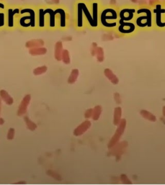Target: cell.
I'll use <instances>...</instances> for the list:
<instances>
[{
  "label": "cell",
  "instance_id": "cell-1",
  "mask_svg": "<svg viewBox=\"0 0 165 185\" xmlns=\"http://www.w3.org/2000/svg\"><path fill=\"white\" fill-rule=\"evenodd\" d=\"M137 8V5L128 3L118 6L119 25L115 32L119 35L132 37L139 32L135 23Z\"/></svg>",
  "mask_w": 165,
  "mask_h": 185
},
{
  "label": "cell",
  "instance_id": "cell-2",
  "mask_svg": "<svg viewBox=\"0 0 165 185\" xmlns=\"http://www.w3.org/2000/svg\"><path fill=\"white\" fill-rule=\"evenodd\" d=\"M38 10V30H56L59 28L56 5H40Z\"/></svg>",
  "mask_w": 165,
  "mask_h": 185
},
{
  "label": "cell",
  "instance_id": "cell-3",
  "mask_svg": "<svg viewBox=\"0 0 165 185\" xmlns=\"http://www.w3.org/2000/svg\"><path fill=\"white\" fill-rule=\"evenodd\" d=\"M119 19L118 6L103 5L99 17L100 28L108 32H115L119 25Z\"/></svg>",
  "mask_w": 165,
  "mask_h": 185
},
{
  "label": "cell",
  "instance_id": "cell-4",
  "mask_svg": "<svg viewBox=\"0 0 165 185\" xmlns=\"http://www.w3.org/2000/svg\"><path fill=\"white\" fill-rule=\"evenodd\" d=\"M18 28L23 31H34L38 30L37 6L31 4L21 5Z\"/></svg>",
  "mask_w": 165,
  "mask_h": 185
},
{
  "label": "cell",
  "instance_id": "cell-5",
  "mask_svg": "<svg viewBox=\"0 0 165 185\" xmlns=\"http://www.w3.org/2000/svg\"><path fill=\"white\" fill-rule=\"evenodd\" d=\"M135 25L139 31H152L155 30L152 9L147 3L137 5Z\"/></svg>",
  "mask_w": 165,
  "mask_h": 185
},
{
  "label": "cell",
  "instance_id": "cell-6",
  "mask_svg": "<svg viewBox=\"0 0 165 185\" xmlns=\"http://www.w3.org/2000/svg\"><path fill=\"white\" fill-rule=\"evenodd\" d=\"M90 6L88 0H76L73 5V23L77 30H83L86 28L85 14Z\"/></svg>",
  "mask_w": 165,
  "mask_h": 185
},
{
  "label": "cell",
  "instance_id": "cell-7",
  "mask_svg": "<svg viewBox=\"0 0 165 185\" xmlns=\"http://www.w3.org/2000/svg\"><path fill=\"white\" fill-rule=\"evenodd\" d=\"M148 5L152 9L155 30L165 31V4L164 0H151Z\"/></svg>",
  "mask_w": 165,
  "mask_h": 185
},
{
  "label": "cell",
  "instance_id": "cell-8",
  "mask_svg": "<svg viewBox=\"0 0 165 185\" xmlns=\"http://www.w3.org/2000/svg\"><path fill=\"white\" fill-rule=\"evenodd\" d=\"M20 11V5L8 4L6 11V30L12 31L18 28Z\"/></svg>",
  "mask_w": 165,
  "mask_h": 185
},
{
  "label": "cell",
  "instance_id": "cell-9",
  "mask_svg": "<svg viewBox=\"0 0 165 185\" xmlns=\"http://www.w3.org/2000/svg\"><path fill=\"white\" fill-rule=\"evenodd\" d=\"M90 6V20L86 28L93 31L100 30L99 17L103 4L100 0H89Z\"/></svg>",
  "mask_w": 165,
  "mask_h": 185
},
{
  "label": "cell",
  "instance_id": "cell-10",
  "mask_svg": "<svg viewBox=\"0 0 165 185\" xmlns=\"http://www.w3.org/2000/svg\"><path fill=\"white\" fill-rule=\"evenodd\" d=\"M58 16L59 28L58 30H65L70 26V14L69 9L63 5H56Z\"/></svg>",
  "mask_w": 165,
  "mask_h": 185
},
{
  "label": "cell",
  "instance_id": "cell-11",
  "mask_svg": "<svg viewBox=\"0 0 165 185\" xmlns=\"http://www.w3.org/2000/svg\"><path fill=\"white\" fill-rule=\"evenodd\" d=\"M7 5L4 0H0V31L6 30V11Z\"/></svg>",
  "mask_w": 165,
  "mask_h": 185
},
{
  "label": "cell",
  "instance_id": "cell-12",
  "mask_svg": "<svg viewBox=\"0 0 165 185\" xmlns=\"http://www.w3.org/2000/svg\"><path fill=\"white\" fill-rule=\"evenodd\" d=\"M30 100V95L25 96V98L23 99L22 102L21 103V105H20V106H19V110L18 111V115L19 116H21L23 115H24L25 113H26V111H27V106L29 104Z\"/></svg>",
  "mask_w": 165,
  "mask_h": 185
},
{
  "label": "cell",
  "instance_id": "cell-13",
  "mask_svg": "<svg viewBox=\"0 0 165 185\" xmlns=\"http://www.w3.org/2000/svg\"><path fill=\"white\" fill-rule=\"evenodd\" d=\"M63 51V44L61 41H57L55 45L54 48V57L58 61H60L62 59V54Z\"/></svg>",
  "mask_w": 165,
  "mask_h": 185
},
{
  "label": "cell",
  "instance_id": "cell-14",
  "mask_svg": "<svg viewBox=\"0 0 165 185\" xmlns=\"http://www.w3.org/2000/svg\"><path fill=\"white\" fill-rule=\"evenodd\" d=\"M45 43L43 40L41 39H32L26 43L25 46L27 48H34L38 47H43L44 46Z\"/></svg>",
  "mask_w": 165,
  "mask_h": 185
},
{
  "label": "cell",
  "instance_id": "cell-15",
  "mask_svg": "<svg viewBox=\"0 0 165 185\" xmlns=\"http://www.w3.org/2000/svg\"><path fill=\"white\" fill-rule=\"evenodd\" d=\"M91 125V123L89 121H85L82 123L81 125H80L75 131H74V135L79 136L83 134L84 132H86L88 129Z\"/></svg>",
  "mask_w": 165,
  "mask_h": 185
},
{
  "label": "cell",
  "instance_id": "cell-16",
  "mask_svg": "<svg viewBox=\"0 0 165 185\" xmlns=\"http://www.w3.org/2000/svg\"><path fill=\"white\" fill-rule=\"evenodd\" d=\"M47 51V48H45V47H38L31 48V49L29 50V53L33 56H42V55H45Z\"/></svg>",
  "mask_w": 165,
  "mask_h": 185
},
{
  "label": "cell",
  "instance_id": "cell-17",
  "mask_svg": "<svg viewBox=\"0 0 165 185\" xmlns=\"http://www.w3.org/2000/svg\"><path fill=\"white\" fill-rule=\"evenodd\" d=\"M0 96L8 105H11L13 103V99L12 98V97L10 96L8 93L5 91V90H1L0 91Z\"/></svg>",
  "mask_w": 165,
  "mask_h": 185
},
{
  "label": "cell",
  "instance_id": "cell-18",
  "mask_svg": "<svg viewBox=\"0 0 165 185\" xmlns=\"http://www.w3.org/2000/svg\"><path fill=\"white\" fill-rule=\"evenodd\" d=\"M105 75L107 77L109 80H110L112 81V83L117 84L118 82V79H117V77H116L115 75L112 73V71L110 70L106 69L105 70Z\"/></svg>",
  "mask_w": 165,
  "mask_h": 185
},
{
  "label": "cell",
  "instance_id": "cell-19",
  "mask_svg": "<svg viewBox=\"0 0 165 185\" xmlns=\"http://www.w3.org/2000/svg\"><path fill=\"white\" fill-rule=\"evenodd\" d=\"M78 75H79V70L77 69L72 70V72H71L70 75L69 76V80H68V82H69V84L74 83L76 81Z\"/></svg>",
  "mask_w": 165,
  "mask_h": 185
},
{
  "label": "cell",
  "instance_id": "cell-20",
  "mask_svg": "<svg viewBox=\"0 0 165 185\" xmlns=\"http://www.w3.org/2000/svg\"><path fill=\"white\" fill-rule=\"evenodd\" d=\"M63 63L66 64H69L70 63V54L69 51L67 50H63V54H62V59Z\"/></svg>",
  "mask_w": 165,
  "mask_h": 185
},
{
  "label": "cell",
  "instance_id": "cell-21",
  "mask_svg": "<svg viewBox=\"0 0 165 185\" xmlns=\"http://www.w3.org/2000/svg\"><path fill=\"white\" fill-rule=\"evenodd\" d=\"M97 59L99 62H103L104 60V51H103V48L101 47H98V50L96 51Z\"/></svg>",
  "mask_w": 165,
  "mask_h": 185
},
{
  "label": "cell",
  "instance_id": "cell-22",
  "mask_svg": "<svg viewBox=\"0 0 165 185\" xmlns=\"http://www.w3.org/2000/svg\"><path fill=\"white\" fill-rule=\"evenodd\" d=\"M101 108L100 106H96L94 110L93 111V114H92V118L94 120H98L99 117L100 115H101Z\"/></svg>",
  "mask_w": 165,
  "mask_h": 185
},
{
  "label": "cell",
  "instance_id": "cell-23",
  "mask_svg": "<svg viewBox=\"0 0 165 185\" xmlns=\"http://www.w3.org/2000/svg\"><path fill=\"white\" fill-rule=\"evenodd\" d=\"M47 70V66H43L41 67H38L34 70V74L35 75H41L43 73H45Z\"/></svg>",
  "mask_w": 165,
  "mask_h": 185
},
{
  "label": "cell",
  "instance_id": "cell-24",
  "mask_svg": "<svg viewBox=\"0 0 165 185\" xmlns=\"http://www.w3.org/2000/svg\"><path fill=\"white\" fill-rule=\"evenodd\" d=\"M25 121H26V123H27V126H28V127L29 129H30V130H35V128L37 127L36 125H35L34 123L32 122L30 120L28 119L27 117H25Z\"/></svg>",
  "mask_w": 165,
  "mask_h": 185
},
{
  "label": "cell",
  "instance_id": "cell-25",
  "mask_svg": "<svg viewBox=\"0 0 165 185\" xmlns=\"http://www.w3.org/2000/svg\"><path fill=\"white\" fill-rule=\"evenodd\" d=\"M118 110H119V108H118L115 110V114H114V123L115 125H118V123L119 122V119L121 118V111L118 113Z\"/></svg>",
  "mask_w": 165,
  "mask_h": 185
},
{
  "label": "cell",
  "instance_id": "cell-26",
  "mask_svg": "<svg viewBox=\"0 0 165 185\" xmlns=\"http://www.w3.org/2000/svg\"><path fill=\"white\" fill-rule=\"evenodd\" d=\"M98 46H97V44L96 43H93L92 44V46L91 48V53L92 56H96V51L97 50H98Z\"/></svg>",
  "mask_w": 165,
  "mask_h": 185
},
{
  "label": "cell",
  "instance_id": "cell-27",
  "mask_svg": "<svg viewBox=\"0 0 165 185\" xmlns=\"http://www.w3.org/2000/svg\"><path fill=\"white\" fill-rule=\"evenodd\" d=\"M14 130L13 129H11L8 132L7 138H8V139H12L13 138H14Z\"/></svg>",
  "mask_w": 165,
  "mask_h": 185
},
{
  "label": "cell",
  "instance_id": "cell-28",
  "mask_svg": "<svg viewBox=\"0 0 165 185\" xmlns=\"http://www.w3.org/2000/svg\"><path fill=\"white\" fill-rule=\"evenodd\" d=\"M92 114H93L92 109H89V110H87V111H86L85 116L86 118H89L90 117V116H92Z\"/></svg>",
  "mask_w": 165,
  "mask_h": 185
},
{
  "label": "cell",
  "instance_id": "cell-29",
  "mask_svg": "<svg viewBox=\"0 0 165 185\" xmlns=\"http://www.w3.org/2000/svg\"><path fill=\"white\" fill-rule=\"evenodd\" d=\"M54 2V3L55 4V5H59L58 3H59V0H52Z\"/></svg>",
  "mask_w": 165,
  "mask_h": 185
},
{
  "label": "cell",
  "instance_id": "cell-30",
  "mask_svg": "<svg viewBox=\"0 0 165 185\" xmlns=\"http://www.w3.org/2000/svg\"><path fill=\"white\" fill-rule=\"evenodd\" d=\"M3 123H4V121H3V120L2 118H0V125L3 124Z\"/></svg>",
  "mask_w": 165,
  "mask_h": 185
},
{
  "label": "cell",
  "instance_id": "cell-31",
  "mask_svg": "<svg viewBox=\"0 0 165 185\" xmlns=\"http://www.w3.org/2000/svg\"><path fill=\"white\" fill-rule=\"evenodd\" d=\"M131 1H132V2H134V3H136V2H137V0H131Z\"/></svg>",
  "mask_w": 165,
  "mask_h": 185
},
{
  "label": "cell",
  "instance_id": "cell-32",
  "mask_svg": "<svg viewBox=\"0 0 165 185\" xmlns=\"http://www.w3.org/2000/svg\"><path fill=\"white\" fill-rule=\"evenodd\" d=\"M0 111H1V101H0Z\"/></svg>",
  "mask_w": 165,
  "mask_h": 185
},
{
  "label": "cell",
  "instance_id": "cell-33",
  "mask_svg": "<svg viewBox=\"0 0 165 185\" xmlns=\"http://www.w3.org/2000/svg\"><path fill=\"white\" fill-rule=\"evenodd\" d=\"M164 4H165V0H164Z\"/></svg>",
  "mask_w": 165,
  "mask_h": 185
}]
</instances>
